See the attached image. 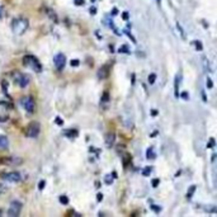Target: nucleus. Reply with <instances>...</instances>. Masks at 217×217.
Here are the masks:
<instances>
[{
  "instance_id": "nucleus-14",
  "label": "nucleus",
  "mask_w": 217,
  "mask_h": 217,
  "mask_svg": "<svg viewBox=\"0 0 217 217\" xmlns=\"http://www.w3.org/2000/svg\"><path fill=\"white\" fill-rule=\"evenodd\" d=\"M9 147V140L7 136H0V150H7Z\"/></svg>"
},
{
  "instance_id": "nucleus-35",
  "label": "nucleus",
  "mask_w": 217,
  "mask_h": 217,
  "mask_svg": "<svg viewBox=\"0 0 217 217\" xmlns=\"http://www.w3.org/2000/svg\"><path fill=\"white\" fill-rule=\"evenodd\" d=\"M74 3L76 5H83L84 4V0H74Z\"/></svg>"
},
{
  "instance_id": "nucleus-42",
  "label": "nucleus",
  "mask_w": 217,
  "mask_h": 217,
  "mask_svg": "<svg viewBox=\"0 0 217 217\" xmlns=\"http://www.w3.org/2000/svg\"><path fill=\"white\" fill-rule=\"evenodd\" d=\"M155 136H157V131H154L150 135V137H155Z\"/></svg>"
},
{
  "instance_id": "nucleus-11",
  "label": "nucleus",
  "mask_w": 217,
  "mask_h": 217,
  "mask_svg": "<svg viewBox=\"0 0 217 217\" xmlns=\"http://www.w3.org/2000/svg\"><path fill=\"white\" fill-rule=\"evenodd\" d=\"M100 107H102V109H107L109 107V93L108 92H105L103 94L102 99H100Z\"/></svg>"
},
{
  "instance_id": "nucleus-44",
  "label": "nucleus",
  "mask_w": 217,
  "mask_h": 217,
  "mask_svg": "<svg viewBox=\"0 0 217 217\" xmlns=\"http://www.w3.org/2000/svg\"><path fill=\"white\" fill-rule=\"evenodd\" d=\"M156 3H157L159 5H160V4H161V0H156Z\"/></svg>"
},
{
  "instance_id": "nucleus-40",
  "label": "nucleus",
  "mask_w": 217,
  "mask_h": 217,
  "mask_svg": "<svg viewBox=\"0 0 217 217\" xmlns=\"http://www.w3.org/2000/svg\"><path fill=\"white\" fill-rule=\"evenodd\" d=\"M122 18H123V19H128V13L125 12V13L122 14Z\"/></svg>"
},
{
  "instance_id": "nucleus-23",
  "label": "nucleus",
  "mask_w": 217,
  "mask_h": 217,
  "mask_svg": "<svg viewBox=\"0 0 217 217\" xmlns=\"http://www.w3.org/2000/svg\"><path fill=\"white\" fill-rule=\"evenodd\" d=\"M155 80H156V74H154V72L150 74V75H149V83L150 84H154Z\"/></svg>"
},
{
  "instance_id": "nucleus-7",
  "label": "nucleus",
  "mask_w": 217,
  "mask_h": 217,
  "mask_svg": "<svg viewBox=\"0 0 217 217\" xmlns=\"http://www.w3.org/2000/svg\"><path fill=\"white\" fill-rule=\"evenodd\" d=\"M54 63H55V67L59 71H61L63 67H65V63H66V56L63 54H57L54 57Z\"/></svg>"
},
{
  "instance_id": "nucleus-30",
  "label": "nucleus",
  "mask_w": 217,
  "mask_h": 217,
  "mask_svg": "<svg viewBox=\"0 0 217 217\" xmlns=\"http://www.w3.org/2000/svg\"><path fill=\"white\" fill-rule=\"evenodd\" d=\"M55 122L59 125V126H62V125H63V121H62L60 117H56V118H55Z\"/></svg>"
},
{
  "instance_id": "nucleus-29",
  "label": "nucleus",
  "mask_w": 217,
  "mask_h": 217,
  "mask_svg": "<svg viewBox=\"0 0 217 217\" xmlns=\"http://www.w3.org/2000/svg\"><path fill=\"white\" fill-rule=\"evenodd\" d=\"M213 146H215V139H213V137H211L208 145H207V147H213Z\"/></svg>"
},
{
  "instance_id": "nucleus-16",
  "label": "nucleus",
  "mask_w": 217,
  "mask_h": 217,
  "mask_svg": "<svg viewBox=\"0 0 217 217\" xmlns=\"http://www.w3.org/2000/svg\"><path fill=\"white\" fill-rule=\"evenodd\" d=\"M118 52H119V54H130V47H128V45H122L118 48Z\"/></svg>"
},
{
  "instance_id": "nucleus-41",
  "label": "nucleus",
  "mask_w": 217,
  "mask_h": 217,
  "mask_svg": "<svg viewBox=\"0 0 217 217\" xmlns=\"http://www.w3.org/2000/svg\"><path fill=\"white\" fill-rule=\"evenodd\" d=\"M97 13V8H90V14H95Z\"/></svg>"
},
{
  "instance_id": "nucleus-8",
  "label": "nucleus",
  "mask_w": 217,
  "mask_h": 217,
  "mask_svg": "<svg viewBox=\"0 0 217 217\" xmlns=\"http://www.w3.org/2000/svg\"><path fill=\"white\" fill-rule=\"evenodd\" d=\"M3 179L4 180H7V182H10V183H18V182H20L22 177H20V174L18 172H12V173L4 174Z\"/></svg>"
},
{
  "instance_id": "nucleus-25",
  "label": "nucleus",
  "mask_w": 217,
  "mask_h": 217,
  "mask_svg": "<svg viewBox=\"0 0 217 217\" xmlns=\"http://www.w3.org/2000/svg\"><path fill=\"white\" fill-rule=\"evenodd\" d=\"M206 84H207V88H208V89H212V88H213L212 80H211L210 78H207V79H206Z\"/></svg>"
},
{
  "instance_id": "nucleus-19",
  "label": "nucleus",
  "mask_w": 217,
  "mask_h": 217,
  "mask_svg": "<svg viewBox=\"0 0 217 217\" xmlns=\"http://www.w3.org/2000/svg\"><path fill=\"white\" fill-rule=\"evenodd\" d=\"M151 172H152V168L151 166H146L144 170H142V175H144V177H149L151 174Z\"/></svg>"
},
{
  "instance_id": "nucleus-21",
  "label": "nucleus",
  "mask_w": 217,
  "mask_h": 217,
  "mask_svg": "<svg viewBox=\"0 0 217 217\" xmlns=\"http://www.w3.org/2000/svg\"><path fill=\"white\" fill-rule=\"evenodd\" d=\"M8 87H9V84H8V81H5V80H3L1 81V88H3V90H4V93L7 94V95H9L8 94Z\"/></svg>"
},
{
  "instance_id": "nucleus-31",
  "label": "nucleus",
  "mask_w": 217,
  "mask_h": 217,
  "mask_svg": "<svg viewBox=\"0 0 217 217\" xmlns=\"http://www.w3.org/2000/svg\"><path fill=\"white\" fill-rule=\"evenodd\" d=\"M5 190H7V187H5L4 184H1V183H0V195H1V194L5 192Z\"/></svg>"
},
{
  "instance_id": "nucleus-3",
  "label": "nucleus",
  "mask_w": 217,
  "mask_h": 217,
  "mask_svg": "<svg viewBox=\"0 0 217 217\" xmlns=\"http://www.w3.org/2000/svg\"><path fill=\"white\" fill-rule=\"evenodd\" d=\"M12 76L14 79V81L17 83L20 88L28 87V84L31 83V78H29V75H27V74H23V72H19V71H14L12 74Z\"/></svg>"
},
{
  "instance_id": "nucleus-10",
  "label": "nucleus",
  "mask_w": 217,
  "mask_h": 217,
  "mask_svg": "<svg viewBox=\"0 0 217 217\" xmlns=\"http://www.w3.org/2000/svg\"><path fill=\"white\" fill-rule=\"evenodd\" d=\"M116 142V133L114 132H108L104 137V144L107 147H112Z\"/></svg>"
},
{
  "instance_id": "nucleus-5",
  "label": "nucleus",
  "mask_w": 217,
  "mask_h": 217,
  "mask_svg": "<svg viewBox=\"0 0 217 217\" xmlns=\"http://www.w3.org/2000/svg\"><path fill=\"white\" fill-rule=\"evenodd\" d=\"M22 207H23L22 202H19V201H13L8 208V216H10V217L19 216L20 211H22Z\"/></svg>"
},
{
  "instance_id": "nucleus-15",
  "label": "nucleus",
  "mask_w": 217,
  "mask_h": 217,
  "mask_svg": "<svg viewBox=\"0 0 217 217\" xmlns=\"http://www.w3.org/2000/svg\"><path fill=\"white\" fill-rule=\"evenodd\" d=\"M156 157V154L154 152V149L152 147H149V149L146 150V159H149V160H154Z\"/></svg>"
},
{
  "instance_id": "nucleus-36",
  "label": "nucleus",
  "mask_w": 217,
  "mask_h": 217,
  "mask_svg": "<svg viewBox=\"0 0 217 217\" xmlns=\"http://www.w3.org/2000/svg\"><path fill=\"white\" fill-rule=\"evenodd\" d=\"M97 199H98V202H100V201L103 199V194H102V193H98V195H97Z\"/></svg>"
},
{
  "instance_id": "nucleus-1",
  "label": "nucleus",
  "mask_w": 217,
  "mask_h": 217,
  "mask_svg": "<svg viewBox=\"0 0 217 217\" xmlns=\"http://www.w3.org/2000/svg\"><path fill=\"white\" fill-rule=\"evenodd\" d=\"M23 65L25 67H29L31 70H33L34 72H42V65L36 56H32V55L24 56L23 57Z\"/></svg>"
},
{
  "instance_id": "nucleus-17",
  "label": "nucleus",
  "mask_w": 217,
  "mask_h": 217,
  "mask_svg": "<svg viewBox=\"0 0 217 217\" xmlns=\"http://www.w3.org/2000/svg\"><path fill=\"white\" fill-rule=\"evenodd\" d=\"M195 189H197V186H192L189 189H188V193H187V198L188 199H190L193 197V194H194V192H195Z\"/></svg>"
},
{
  "instance_id": "nucleus-22",
  "label": "nucleus",
  "mask_w": 217,
  "mask_h": 217,
  "mask_svg": "<svg viewBox=\"0 0 217 217\" xmlns=\"http://www.w3.org/2000/svg\"><path fill=\"white\" fill-rule=\"evenodd\" d=\"M194 47L198 51H202L203 50V46H202V43H201V41H194Z\"/></svg>"
},
{
  "instance_id": "nucleus-26",
  "label": "nucleus",
  "mask_w": 217,
  "mask_h": 217,
  "mask_svg": "<svg viewBox=\"0 0 217 217\" xmlns=\"http://www.w3.org/2000/svg\"><path fill=\"white\" fill-rule=\"evenodd\" d=\"M182 97V99H184V100H188L189 99V94L187 93V92H182V94H179Z\"/></svg>"
},
{
  "instance_id": "nucleus-39",
  "label": "nucleus",
  "mask_w": 217,
  "mask_h": 217,
  "mask_svg": "<svg viewBox=\"0 0 217 217\" xmlns=\"http://www.w3.org/2000/svg\"><path fill=\"white\" fill-rule=\"evenodd\" d=\"M151 116H157V110H155V109H151Z\"/></svg>"
},
{
  "instance_id": "nucleus-2",
  "label": "nucleus",
  "mask_w": 217,
  "mask_h": 217,
  "mask_svg": "<svg viewBox=\"0 0 217 217\" xmlns=\"http://www.w3.org/2000/svg\"><path fill=\"white\" fill-rule=\"evenodd\" d=\"M28 20L25 18H17L12 22V31L15 34H23L28 28Z\"/></svg>"
},
{
  "instance_id": "nucleus-27",
  "label": "nucleus",
  "mask_w": 217,
  "mask_h": 217,
  "mask_svg": "<svg viewBox=\"0 0 217 217\" xmlns=\"http://www.w3.org/2000/svg\"><path fill=\"white\" fill-rule=\"evenodd\" d=\"M159 183H160V179H152V180H151V186L155 188V187L159 186Z\"/></svg>"
},
{
  "instance_id": "nucleus-33",
  "label": "nucleus",
  "mask_w": 217,
  "mask_h": 217,
  "mask_svg": "<svg viewBox=\"0 0 217 217\" xmlns=\"http://www.w3.org/2000/svg\"><path fill=\"white\" fill-rule=\"evenodd\" d=\"M70 65H71V66H74V67H75V66H79V60H71Z\"/></svg>"
},
{
  "instance_id": "nucleus-4",
  "label": "nucleus",
  "mask_w": 217,
  "mask_h": 217,
  "mask_svg": "<svg viewBox=\"0 0 217 217\" xmlns=\"http://www.w3.org/2000/svg\"><path fill=\"white\" fill-rule=\"evenodd\" d=\"M40 132H41L40 123L38 122H31L27 128H25V136L29 137V139H36V137H38Z\"/></svg>"
},
{
  "instance_id": "nucleus-34",
  "label": "nucleus",
  "mask_w": 217,
  "mask_h": 217,
  "mask_svg": "<svg viewBox=\"0 0 217 217\" xmlns=\"http://www.w3.org/2000/svg\"><path fill=\"white\" fill-rule=\"evenodd\" d=\"M151 208H152V210H154V211H155V212H160V211H161V208H160V207H157V206H154V204H152V206H151Z\"/></svg>"
},
{
  "instance_id": "nucleus-6",
  "label": "nucleus",
  "mask_w": 217,
  "mask_h": 217,
  "mask_svg": "<svg viewBox=\"0 0 217 217\" xmlns=\"http://www.w3.org/2000/svg\"><path fill=\"white\" fill-rule=\"evenodd\" d=\"M20 103H22V107L27 110L28 113H33L34 108H36V102L32 97H24L20 99Z\"/></svg>"
},
{
  "instance_id": "nucleus-12",
  "label": "nucleus",
  "mask_w": 217,
  "mask_h": 217,
  "mask_svg": "<svg viewBox=\"0 0 217 217\" xmlns=\"http://www.w3.org/2000/svg\"><path fill=\"white\" fill-rule=\"evenodd\" d=\"M180 80H182V75L180 74H178V75L175 76V84H174V95L178 98L179 97V85H180Z\"/></svg>"
},
{
  "instance_id": "nucleus-45",
  "label": "nucleus",
  "mask_w": 217,
  "mask_h": 217,
  "mask_svg": "<svg viewBox=\"0 0 217 217\" xmlns=\"http://www.w3.org/2000/svg\"><path fill=\"white\" fill-rule=\"evenodd\" d=\"M1 215H3V211H1V210H0V216H1Z\"/></svg>"
},
{
  "instance_id": "nucleus-13",
  "label": "nucleus",
  "mask_w": 217,
  "mask_h": 217,
  "mask_svg": "<svg viewBox=\"0 0 217 217\" xmlns=\"http://www.w3.org/2000/svg\"><path fill=\"white\" fill-rule=\"evenodd\" d=\"M63 136L69 137V139H76V137H78V131L74 130V128L65 130V131H63Z\"/></svg>"
},
{
  "instance_id": "nucleus-18",
  "label": "nucleus",
  "mask_w": 217,
  "mask_h": 217,
  "mask_svg": "<svg viewBox=\"0 0 217 217\" xmlns=\"http://www.w3.org/2000/svg\"><path fill=\"white\" fill-rule=\"evenodd\" d=\"M113 177H112V174H105V177H104V182L105 184H112L113 183Z\"/></svg>"
},
{
  "instance_id": "nucleus-20",
  "label": "nucleus",
  "mask_w": 217,
  "mask_h": 217,
  "mask_svg": "<svg viewBox=\"0 0 217 217\" xmlns=\"http://www.w3.org/2000/svg\"><path fill=\"white\" fill-rule=\"evenodd\" d=\"M59 201H60L61 204H69V198L66 197V195H63V194L59 197Z\"/></svg>"
},
{
  "instance_id": "nucleus-43",
  "label": "nucleus",
  "mask_w": 217,
  "mask_h": 217,
  "mask_svg": "<svg viewBox=\"0 0 217 217\" xmlns=\"http://www.w3.org/2000/svg\"><path fill=\"white\" fill-rule=\"evenodd\" d=\"M1 15H3V10H1V8H0V18H1Z\"/></svg>"
},
{
  "instance_id": "nucleus-32",
  "label": "nucleus",
  "mask_w": 217,
  "mask_h": 217,
  "mask_svg": "<svg viewBox=\"0 0 217 217\" xmlns=\"http://www.w3.org/2000/svg\"><path fill=\"white\" fill-rule=\"evenodd\" d=\"M9 117H8V114H3V116H0V122H5Z\"/></svg>"
},
{
  "instance_id": "nucleus-37",
  "label": "nucleus",
  "mask_w": 217,
  "mask_h": 217,
  "mask_svg": "<svg viewBox=\"0 0 217 217\" xmlns=\"http://www.w3.org/2000/svg\"><path fill=\"white\" fill-rule=\"evenodd\" d=\"M201 93H202V99H203V102H207V97H206V94H204V92L202 90V92H201Z\"/></svg>"
},
{
  "instance_id": "nucleus-28",
  "label": "nucleus",
  "mask_w": 217,
  "mask_h": 217,
  "mask_svg": "<svg viewBox=\"0 0 217 217\" xmlns=\"http://www.w3.org/2000/svg\"><path fill=\"white\" fill-rule=\"evenodd\" d=\"M45 186H46V182H45V180H41L40 184H38V189H40V190H43Z\"/></svg>"
},
{
  "instance_id": "nucleus-38",
  "label": "nucleus",
  "mask_w": 217,
  "mask_h": 217,
  "mask_svg": "<svg viewBox=\"0 0 217 217\" xmlns=\"http://www.w3.org/2000/svg\"><path fill=\"white\" fill-rule=\"evenodd\" d=\"M117 14H118V9L114 8V9L112 10V15H117Z\"/></svg>"
},
{
  "instance_id": "nucleus-9",
  "label": "nucleus",
  "mask_w": 217,
  "mask_h": 217,
  "mask_svg": "<svg viewBox=\"0 0 217 217\" xmlns=\"http://www.w3.org/2000/svg\"><path fill=\"white\" fill-rule=\"evenodd\" d=\"M108 75H109V66L108 65H103L97 72V76H98L99 80H104V79H107Z\"/></svg>"
},
{
  "instance_id": "nucleus-24",
  "label": "nucleus",
  "mask_w": 217,
  "mask_h": 217,
  "mask_svg": "<svg viewBox=\"0 0 217 217\" xmlns=\"http://www.w3.org/2000/svg\"><path fill=\"white\" fill-rule=\"evenodd\" d=\"M177 27H178V29H179V33H180L182 38L184 40V38H186V36H184V29H183V28L180 27V24H179V23H177Z\"/></svg>"
}]
</instances>
